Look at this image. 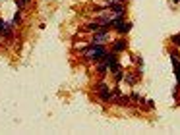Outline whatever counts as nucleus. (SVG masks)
Masks as SVG:
<instances>
[{
  "instance_id": "1",
  "label": "nucleus",
  "mask_w": 180,
  "mask_h": 135,
  "mask_svg": "<svg viewBox=\"0 0 180 135\" xmlns=\"http://www.w3.org/2000/svg\"><path fill=\"white\" fill-rule=\"evenodd\" d=\"M83 52V56L87 58V60H103L105 58V54H106V50H105V47L103 45H89V47H85L82 50Z\"/></svg>"
},
{
  "instance_id": "2",
  "label": "nucleus",
  "mask_w": 180,
  "mask_h": 135,
  "mask_svg": "<svg viewBox=\"0 0 180 135\" xmlns=\"http://www.w3.org/2000/svg\"><path fill=\"white\" fill-rule=\"evenodd\" d=\"M95 93L99 95V98H101L103 102H110V100H112V93H110V87H108L106 83H103V81H101L97 87H95Z\"/></svg>"
},
{
  "instance_id": "3",
  "label": "nucleus",
  "mask_w": 180,
  "mask_h": 135,
  "mask_svg": "<svg viewBox=\"0 0 180 135\" xmlns=\"http://www.w3.org/2000/svg\"><path fill=\"white\" fill-rule=\"evenodd\" d=\"M108 43V31H103V29H99L97 35L91 39V45H105Z\"/></svg>"
},
{
  "instance_id": "4",
  "label": "nucleus",
  "mask_w": 180,
  "mask_h": 135,
  "mask_svg": "<svg viewBox=\"0 0 180 135\" xmlns=\"http://www.w3.org/2000/svg\"><path fill=\"white\" fill-rule=\"evenodd\" d=\"M126 47H128V43L124 39H116L114 43H112V52H120V50H126Z\"/></svg>"
},
{
  "instance_id": "5",
  "label": "nucleus",
  "mask_w": 180,
  "mask_h": 135,
  "mask_svg": "<svg viewBox=\"0 0 180 135\" xmlns=\"http://www.w3.org/2000/svg\"><path fill=\"white\" fill-rule=\"evenodd\" d=\"M114 29H116L118 33H122V35H124V33H128V31L132 29V23H130V21H122L120 25H116Z\"/></svg>"
},
{
  "instance_id": "6",
  "label": "nucleus",
  "mask_w": 180,
  "mask_h": 135,
  "mask_svg": "<svg viewBox=\"0 0 180 135\" xmlns=\"http://www.w3.org/2000/svg\"><path fill=\"white\" fill-rule=\"evenodd\" d=\"M114 100H116V104H122V106H128V104H130V96H122L120 93H118V95H114Z\"/></svg>"
},
{
  "instance_id": "7",
  "label": "nucleus",
  "mask_w": 180,
  "mask_h": 135,
  "mask_svg": "<svg viewBox=\"0 0 180 135\" xmlns=\"http://www.w3.org/2000/svg\"><path fill=\"white\" fill-rule=\"evenodd\" d=\"M99 29H101V23H97V21L85 23V31H99Z\"/></svg>"
},
{
  "instance_id": "8",
  "label": "nucleus",
  "mask_w": 180,
  "mask_h": 135,
  "mask_svg": "<svg viewBox=\"0 0 180 135\" xmlns=\"http://www.w3.org/2000/svg\"><path fill=\"white\" fill-rule=\"evenodd\" d=\"M106 72H108V66H106L105 62H101L97 66V73H99V75H106Z\"/></svg>"
},
{
  "instance_id": "9",
  "label": "nucleus",
  "mask_w": 180,
  "mask_h": 135,
  "mask_svg": "<svg viewBox=\"0 0 180 135\" xmlns=\"http://www.w3.org/2000/svg\"><path fill=\"white\" fill-rule=\"evenodd\" d=\"M12 21H14V25H17L19 21H21V12H19V10H17L16 14H14V19H12Z\"/></svg>"
},
{
  "instance_id": "10",
  "label": "nucleus",
  "mask_w": 180,
  "mask_h": 135,
  "mask_svg": "<svg viewBox=\"0 0 180 135\" xmlns=\"http://www.w3.org/2000/svg\"><path fill=\"white\" fill-rule=\"evenodd\" d=\"M171 41H172V45L180 47V33H178V35H174V37H171Z\"/></svg>"
},
{
  "instance_id": "11",
  "label": "nucleus",
  "mask_w": 180,
  "mask_h": 135,
  "mask_svg": "<svg viewBox=\"0 0 180 135\" xmlns=\"http://www.w3.org/2000/svg\"><path fill=\"white\" fill-rule=\"evenodd\" d=\"M4 29H6V23L0 19V35H4Z\"/></svg>"
},
{
  "instance_id": "12",
  "label": "nucleus",
  "mask_w": 180,
  "mask_h": 135,
  "mask_svg": "<svg viewBox=\"0 0 180 135\" xmlns=\"http://www.w3.org/2000/svg\"><path fill=\"white\" fill-rule=\"evenodd\" d=\"M132 100H141V96L138 95V93H132V96H130Z\"/></svg>"
},
{
  "instance_id": "13",
  "label": "nucleus",
  "mask_w": 180,
  "mask_h": 135,
  "mask_svg": "<svg viewBox=\"0 0 180 135\" xmlns=\"http://www.w3.org/2000/svg\"><path fill=\"white\" fill-rule=\"evenodd\" d=\"M27 2H29V0H17V6L21 8V6H23V4H27Z\"/></svg>"
},
{
  "instance_id": "14",
  "label": "nucleus",
  "mask_w": 180,
  "mask_h": 135,
  "mask_svg": "<svg viewBox=\"0 0 180 135\" xmlns=\"http://www.w3.org/2000/svg\"><path fill=\"white\" fill-rule=\"evenodd\" d=\"M112 2H124V0H112Z\"/></svg>"
},
{
  "instance_id": "15",
  "label": "nucleus",
  "mask_w": 180,
  "mask_h": 135,
  "mask_svg": "<svg viewBox=\"0 0 180 135\" xmlns=\"http://www.w3.org/2000/svg\"><path fill=\"white\" fill-rule=\"evenodd\" d=\"M174 2H176V4H178V2H180V0H174Z\"/></svg>"
}]
</instances>
